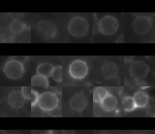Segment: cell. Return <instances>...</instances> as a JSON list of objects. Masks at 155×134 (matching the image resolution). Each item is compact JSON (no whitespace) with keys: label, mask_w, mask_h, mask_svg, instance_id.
<instances>
[{"label":"cell","mask_w":155,"mask_h":134,"mask_svg":"<svg viewBox=\"0 0 155 134\" xmlns=\"http://www.w3.org/2000/svg\"><path fill=\"white\" fill-rule=\"evenodd\" d=\"M87 100L85 95L81 93L74 94L70 100L69 104L71 109L76 112L84 110L87 106Z\"/></svg>","instance_id":"cell-10"},{"label":"cell","mask_w":155,"mask_h":134,"mask_svg":"<svg viewBox=\"0 0 155 134\" xmlns=\"http://www.w3.org/2000/svg\"><path fill=\"white\" fill-rule=\"evenodd\" d=\"M150 71L148 65L142 60L133 62L129 69L130 74L134 79L140 80L145 78Z\"/></svg>","instance_id":"cell-6"},{"label":"cell","mask_w":155,"mask_h":134,"mask_svg":"<svg viewBox=\"0 0 155 134\" xmlns=\"http://www.w3.org/2000/svg\"><path fill=\"white\" fill-rule=\"evenodd\" d=\"M108 94V91L104 87H96L93 91V101L100 103Z\"/></svg>","instance_id":"cell-16"},{"label":"cell","mask_w":155,"mask_h":134,"mask_svg":"<svg viewBox=\"0 0 155 134\" xmlns=\"http://www.w3.org/2000/svg\"><path fill=\"white\" fill-rule=\"evenodd\" d=\"M124 109L125 112H129L134 110L137 107L133 97L130 96H125L123 101Z\"/></svg>","instance_id":"cell-18"},{"label":"cell","mask_w":155,"mask_h":134,"mask_svg":"<svg viewBox=\"0 0 155 134\" xmlns=\"http://www.w3.org/2000/svg\"><path fill=\"white\" fill-rule=\"evenodd\" d=\"M134 59L133 56H125L124 57V61L127 63L131 62Z\"/></svg>","instance_id":"cell-22"},{"label":"cell","mask_w":155,"mask_h":134,"mask_svg":"<svg viewBox=\"0 0 155 134\" xmlns=\"http://www.w3.org/2000/svg\"><path fill=\"white\" fill-rule=\"evenodd\" d=\"M10 31L14 34H19L22 32L25 28V24L18 19H14L9 25Z\"/></svg>","instance_id":"cell-17"},{"label":"cell","mask_w":155,"mask_h":134,"mask_svg":"<svg viewBox=\"0 0 155 134\" xmlns=\"http://www.w3.org/2000/svg\"><path fill=\"white\" fill-rule=\"evenodd\" d=\"M31 85L32 86H42L47 88L49 86V82L47 77L37 74L31 77Z\"/></svg>","instance_id":"cell-15"},{"label":"cell","mask_w":155,"mask_h":134,"mask_svg":"<svg viewBox=\"0 0 155 134\" xmlns=\"http://www.w3.org/2000/svg\"><path fill=\"white\" fill-rule=\"evenodd\" d=\"M31 90L32 89L28 86H24L22 88L21 92L25 100H31Z\"/></svg>","instance_id":"cell-20"},{"label":"cell","mask_w":155,"mask_h":134,"mask_svg":"<svg viewBox=\"0 0 155 134\" xmlns=\"http://www.w3.org/2000/svg\"><path fill=\"white\" fill-rule=\"evenodd\" d=\"M39 97V95L38 94V92L35 90L32 89L31 90V106H35L36 104H38V99Z\"/></svg>","instance_id":"cell-21"},{"label":"cell","mask_w":155,"mask_h":134,"mask_svg":"<svg viewBox=\"0 0 155 134\" xmlns=\"http://www.w3.org/2000/svg\"><path fill=\"white\" fill-rule=\"evenodd\" d=\"M51 78L57 82H61L62 80V67L61 65L54 66L51 75Z\"/></svg>","instance_id":"cell-19"},{"label":"cell","mask_w":155,"mask_h":134,"mask_svg":"<svg viewBox=\"0 0 155 134\" xmlns=\"http://www.w3.org/2000/svg\"><path fill=\"white\" fill-rule=\"evenodd\" d=\"M102 75L108 79L114 78L117 74L118 68L117 65L113 62H106L102 66L101 68Z\"/></svg>","instance_id":"cell-11"},{"label":"cell","mask_w":155,"mask_h":134,"mask_svg":"<svg viewBox=\"0 0 155 134\" xmlns=\"http://www.w3.org/2000/svg\"><path fill=\"white\" fill-rule=\"evenodd\" d=\"M0 134H7V133H6L4 130H1L0 131Z\"/></svg>","instance_id":"cell-24"},{"label":"cell","mask_w":155,"mask_h":134,"mask_svg":"<svg viewBox=\"0 0 155 134\" xmlns=\"http://www.w3.org/2000/svg\"><path fill=\"white\" fill-rule=\"evenodd\" d=\"M45 134H54V133L53 132V131L50 130V131H49L48 133H45Z\"/></svg>","instance_id":"cell-25"},{"label":"cell","mask_w":155,"mask_h":134,"mask_svg":"<svg viewBox=\"0 0 155 134\" xmlns=\"http://www.w3.org/2000/svg\"><path fill=\"white\" fill-rule=\"evenodd\" d=\"M53 68L54 66L51 63H41L37 67V74L48 78L49 77H51Z\"/></svg>","instance_id":"cell-14"},{"label":"cell","mask_w":155,"mask_h":134,"mask_svg":"<svg viewBox=\"0 0 155 134\" xmlns=\"http://www.w3.org/2000/svg\"><path fill=\"white\" fill-rule=\"evenodd\" d=\"M62 134H74V131L72 130H63Z\"/></svg>","instance_id":"cell-23"},{"label":"cell","mask_w":155,"mask_h":134,"mask_svg":"<svg viewBox=\"0 0 155 134\" xmlns=\"http://www.w3.org/2000/svg\"><path fill=\"white\" fill-rule=\"evenodd\" d=\"M152 22L148 16L141 15L136 16L133 21L132 27L136 33L142 35L149 32Z\"/></svg>","instance_id":"cell-8"},{"label":"cell","mask_w":155,"mask_h":134,"mask_svg":"<svg viewBox=\"0 0 155 134\" xmlns=\"http://www.w3.org/2000/svg\"><path fill=\"white\" fill-rule=\"evenodd\" d=\"M119 27L117 20L113 16L107 15L102 18L98 23L99 31L104 35L110 36L114 34Z\"/></svg>","instance_id":"cell-4"},{"label":"cell","mask_w":155,"mask_h":134,"mask_svg":"<svg viewBox=\"0 0 155 134\" xmlns=\"http://www.w3.org/2000/svg\"><path fill=\"white\" fill-rule=\"evenodd\" d=\"M58 103L59 99L57 95L52 92L46 91L39 95L37 104L41 110L50 112L58 107Z\"/></svg>","instance_id":"cell-3"},{"label":"cell","mask_w":155,"mask_h":134,"mask_svg":"<svg viewBox=\"0 0 155 134\" xmlns=\"http://www.w3.org/2000/svg\"><path fill=\"white\" fill-rule=\"evenodd\" d=\"M117 100L115 96L109 94L101 103V108L106 112H111L115 110L117 106Z\"/></svg>","instance_id":"cell-12"},{"label":"cell","mask_w":155,"mask_h":134,"mask_svg":"<svg viewBox=\"0 0 155 134\" xmlns=\"http://www.w3.org/2000/svg\"><path fill=\"white\" fill-rule=\"evenodd\" d=\"M88 72V65L87 63L82 60H74L69 65L68 73L74 79H83L87 76Z\"/></svg>","instance_id":"cell-5"},{"label":"cell","mask_w":155,"mask_h":134,"mask_svg":"<svg viewBox=\"0 0 155 134\" xmlns=\"http://www.w3.org/2000/svg\"><path fill=\"white\" fill-rule=\"evenodd\" d=\"M133 98L137 107L142 108L145 107L149 102V96L148 94L142 90L137 91L133 95Z\"/></svg>","instance_id":"cell-13"},{"label":"cell","mask_w":155,"mask_h":134,"mask_svg":"<svg viewBox=\"0 0 155 134\" xmlns=\"http://www.w3.org/2000/svg\"><path fill=\"white\" fill-rule=\"evenodd\" d=\"M68 30L73 36L81 37L85 36L88 33L89 24L84 18L76 16L70 20L68 24Z\"/></svg>","instance_id":"cell-1"},{"label":"cell","mask_w":155,"mask_h":134,"mask_svg":"<svg viewBox=\"0 0 155 134\" xmlns=\"http://www.w3.org/2000/svg\"><path fill=\"white\" fill-rule=\"evenodd\" d=\"M25 98L23 96L21 91L14 90L10 92L7 96V103L13 109L21 108L24 104Z\"/></svg>","instance_id":"cell-9"},{"label":"cell","mask_w":155,"mask_h":134,"mask_svg":"<svg viewBox=\"0 0 155 134\" xmlns=\"http://www.w3.org/2000/svg\"><path fill=\"white\" fill-rule=\"evenodd\" d=\"M37 30L39 35L44 39H51L57 33V30L54 23L48 20L40 21L38 24Z\"/></svg>","instance_id":"cell-7"},{"label":"cell","mask_w":155,"mask_h":134,"mask_svg":"<svg viewBox=\"0 0 155 134\" xmlns=\"http://www.w3.org/2000/svg\"><path fill=\"white\" fill-rule=\"evenodd\" d=\"M25 71L24 65L21 62L16 59H11L7 61L4 67L3 72L10 79H19Z\"/></svg>","instance_id":"cell-2"},{"label":"cell","mask_w":155,"mask_h":134,"mask_svg":"<svg viewBox=\"0 0 155 134\" xmlns=\"http://www.w3.org/2000/svg\"><path fill=\"white\" fill-rule=\"evenodd\" d=\"M12 134H18V133H12Z\"/></svg>","instance_id":"cell-26"}]
</instances>
